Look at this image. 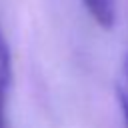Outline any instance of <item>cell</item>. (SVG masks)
Segmentation results:
<instances>
[{"mask_svg": "<svg viewBox=\"0 0 128 128\" xmlns=\"http://www.w3.org/2000/svg\"><path fill=\"white\" fill-rule=\"evenodd\" d=\"M12 80V58L8 42L0 30V128H4L6 120V104H8V90Z\"/></svg>", "mask_w": 128, "mask_h": 128, "instance_id": "obj_1", "label": "cell"}, {"mask_svg": "<svg viewBox=\"0 0 128 128\" xmlns=\"http://www.w3.org/2000/svg\"><path fill=\"white\" fill-rule=\"evenodd\" d=\"M86 12L90 14V18L104 30H112L116 24V16H118V8H116V0H82Z\"/></svg>", "mask_w": 128, "mask_h": 128, "instance_id": "obj_2", "label": "cell"}, {"mask_svg": "<svg viewBox=\"0 0 128 128\" xmlns=\"http://www.w3.org/2000/svg\"><path fill=\"white\" fill-rule=\"evenodd\" d=\"M114 88H116V98H118L120 110H122L124 120H126V124H128V52L124 54V58H122V62H120Z\"/></svg>", "mask_w": 128, "mask_h": 128, "instance_id": "obj_3", "label": "cell"}]
</instances>
